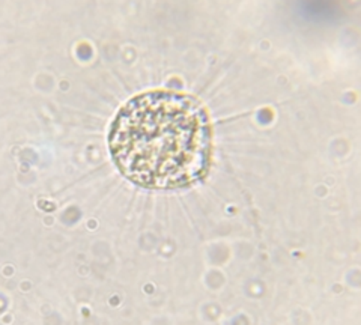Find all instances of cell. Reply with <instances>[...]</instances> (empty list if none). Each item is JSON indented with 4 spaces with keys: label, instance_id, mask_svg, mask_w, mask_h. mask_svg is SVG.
Segmentation results:
<instances>
[{
    "label": "cell",
    "instance_id": "cell-1",
    "mask_svg": "<svg viewBox=\"0 0 361 325\" xmlns=\"http://www.w3.org/2000/svg\"><path fill=\"white\" fill-rule=\"evenodd\" d=\"M109 145L119 171L133 183L158 190L188 185L209 166V119L193 97L151 91L119 110Z\"/></svg>",
    "mask_w": 361,
    "mask_h": 325
}]
</instances>
